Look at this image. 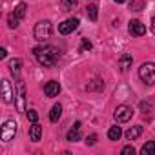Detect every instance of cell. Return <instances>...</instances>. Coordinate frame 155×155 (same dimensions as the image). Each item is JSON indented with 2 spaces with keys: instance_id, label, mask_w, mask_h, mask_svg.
<instances>
[{
  "instance_id": "6da1fadb",
  "label": "cell",
  "mask_w": 155,
  "mask_h": 155,
  "mask_svg": "<svg viewBox=\"0 0 155 155\" xmlns=\"http://www.w3.org/2000/svg\"><path fill=\"white\" fill-rule=\"evenodd\" d=\"M33 53H35V58H37L44 68H53V66L58 62V58H60L58 49L53 48V46H38V48L33 49Z\"/></svg>"
},
{
  "instance_id": "7a4b0ae2",
  "label": "cell",
  "mask_w": 155,
  "mask_h": 155,
  "mask_svg": "<svg viewBox=\"0 0 155 155\" xmlns=\"http://www.w3.org/2000/svg\"><path fill=\"white\" fill-rule=\"evenodd\" d=\"M139 77L140 81L148 86L155 84V64L153 62H144L140 68H139Z\"/></svg>"
},
{
  "instance_id": "3957f363",
  "label": "cell",
  "mask_w": 155,
  "mask_h": 155,
  "mask_svg": "<svg viewBox=\"0 0 155 155\" xmlns=\"http://www.w3.org/2000/svg\"><path fill=\"white\" fill-rule=\"evenodd\" d=\"M51 22L49 20H40L37 26H35V29H33V35H35V38L38 40V42H44V40H48L49 37H51Z\"/></svg>"
},
{
  "instance_id": "277c9868",
  "label": "cell",
  "mask_w": 155,
  "mask_h": 155,
  "mask_svg": "<svg viewBox=\"0 0 155 155\" xmlns=\"http://www.w3.org/2000/svg\"><path fill=\"white\" fill-rule=\"evenodd\" d=\"M17 130H18V124H17L15 120L9 119V120H6V122L2 124V131H0V137H2L4 142H9L11 139H15Z\"/></svg>"
},
{
  "instance_id": "5b68a950",
  "label": "cell",
  "mask_w": 155,
  "mask_h": 155,
  "mask_svg": "<svg viewBox=\"0 0 155 155\" xmlns=\"http://www.w3.org/2000/svg\"><path fill=\"white\" fill-rule=\"evenodd\" d=\"M113 117H115V120H117V122H128V120L133 117V110H131L130 106H126V104L117 106V110H115Z\"/></svg>"
},
{
  "instance_id": "8992f818",
  "label": "cell",
  "mask_w": 155,
  "mask_h": 155,
  "mask_svg": "<svg viewBox=\"0 0 155 155\" xmlns=\"http://www.w3.org/2000/svg\"><path fill=\"white\" fill-rule=\"evenodd\" d=\"M79 28V18H68L62 24H58V33L60 35H69Z\"/></svg>"
},
{
  "instance_id": "52a82bcc",
  "label": "cell",
  "mask_w": 155,
  "mask_h": 155,
  "mask_svg": "<svg viewBox=\"0 0 155 155\" xmlns=\"http://www.w3.org/2000/svg\"><path fill=\"white\" fill-rule=\"evenodd\" d=\"M128 31H130V35H133V37H142V35L146 33V28H144V24H142L140 20H130Z\"/></svg>"
},
{
  "instance_id": "ba28073f",
  "label": "cell",
  "mask_w": 155,
  "mask_h": 155,
  "mask_svg": "<svg viewBox=\"0 0 155 155\" xmlns=\"http://www.w3.org/2000/svg\"><path fill=\"white\" fill-rule=\"evenodd\" d=\"M44 93H46L48 97H57V95L60 93V84H58L57 81H49V82L44 86Z\"/></svg>"
},
{
  "instance_id": "9c48e42d",
  "label": "cell",
  "mask_w": 155,
  "mask_h": 155,
  "mask_svg": "<svg viewBox=\"0 0 155 155\" xmlns=\"http://www.w3.org/2000/svg\"><path fill=\"white\" fill-rule=\"evenodd\" d=\"M2 97H4V102L6 104H11L13 102V91H11V84L8 79L2 81Z\"/></svg>"
},
{
  "instance_id": "30bf717a",
  "label": "cell",
  "mask_w": 155,
  "mask_h": 155,
  "mask_svg": "<svg viewBox=\"0 0 155 155\" xmlns=\"http://www.w3.org/2000/svg\"><path fill=\"white\" fill-rule=\"evenodd\" d=\"M40 137H42V126H40L38 122H33V126L29 128V139H31L33 142H38Z\"/></svg>"
},
{
  "instance_id": "8fae6325",
  "label": "cell",
  "mask_w": 155,
  "mask_h": 155,
  "mask_svg": "<svg viewBox=\"0 0 155 155\" xmlns=\"http://www.w3.org/2000/svg\"><path fill=\"white\" fill-rule=\"evenodd\" d=\"M131 62H133V57L130 53H122L120 58H119V66H120L122 71H126L128 68H131Z\"/></svg>"
},
{
  "instance_id": "7c38bea8",
  "label": "cell",
  "mask_w": 155,
  "mask_h": 155,
  "mask_svg": "<svg viewBox=\"0 0 155 155\" xmlns=\"http://www.w3.org/2000/svg\"><path fill=\"white\" fill-rule=\"evenodd\" d=\"M79 130H81V122H75L73 130H69V131H68V140H69V142L81 140V133H79Z\"/></svg>"
},
{
  "instance_id": "4fadbf2b",
  "label": "cell",
  "mask_w": 155,
  "mask_h": 155,
  "mask_svg": "<svg viewBox=\"0 0 155 155\" xmlns=\"http://www.w3.org/2000/svg\"><path fill=\"white\" fill-rule=\"evenodd\" d=\"M140 133H142V126H131L126 131V139L128 140H135L137 137H140Z\"/></svg>"
},
{
  "instance_id": "5bb4252c",
  "label": "cell",
  "mask_w": 155,
  "mask_h": 155,
  "mask_svg": "<svg viewBox=\"0 0 155 155\" xmlns=\"http://www.w3.org/2000/svg\"><path fill=\"white\" fill-rule=\"evenodd\" d=\"M20 68H22V60H20V58H13V60L9 62V71H11V75L18 77V75H20Z\"/></svg>"
},
{
  "instance_id": "9a60e30c",
  "label": "cell",
  "mask_w": 155,
  "mask_h": 155,
  "mask_svg": "<svg viewBox=\"0 0 155 155\" xmlns=\"http://www.w3.org/2000/svg\"><path fill=\"white\" fill-rule=\"evenodd\" d=\"M60 115H62V106H60V104H55V106L51 108V111H49V120H51V122H57V120L60 119Z\"/></svg>"
},
{
  "instance_id": "2e32d148",
  "label": "cell",
  "mask_w": 155,
  "mask_h": 155,
  "mask_svg": "<svg viewBox=\"0 0 155 155\" xmlns=\"http://www.w3.org/2000/svg\"><path fill=\"white\" fill-rule=\"evenodd\" d=\"M86 15H88V18H90L91 22H95L97 17H99V8H97L95 4H90V6L86 8Z\"/></svg>"
},
{
  "instance_id": "e0dca14e",
  "label": "cell",
  "mask_w": 155,
  "mask_h": 155,
  "mask_svg": "<svg viewBox=\"0 0 155 155\" xmlns=\"http://www.w3.org/2000/svg\"><path fill=\"white\" fill-rule=\"evenodd\" d=\"M120 135H122V131H120L119 126H111V128L108 130V139H110V140H119Z\"/></svg>"
},
{
  "instance_id": "ac0fdd59",
  "label": "cell",
  "mask_w": 155,
  "mask_h": 155,
  "mask_svg": "<svg viewBox=\"0 0 155 155\" xmlns=\"http://www.w3.org/2000/svg\"><path fill=\"white\" fill-rule=\"evenodd\" d=\"M26 9H28V6H26L24 2H20V4H18V6L15 8V11H13V15H15V17H17L18 20H22V18L26 17Z\"/></svg>"
},
{
  "instance_id": "d6986e66",
  "label": "cell",
  "mask_w": 155,
  "mask_h": 155,
  "mask_svg": "<svg viewBox=\"0 0 155 155\" xmlns=\"http://www.w3.org/2000/svg\"><path fill=\"white\" fill-rule=\"evenodd\" d=\"M140 153H142V155H153V153H155V140H148V142L142 146Z\"/></svg>"
},
{
  "instance_id": "ffe728a7",
  "label": "cell",
  "mask_w": 155,
  "mask_h": 155,
  "mask_svg": "<svg viewBox=\"0 0 155 155\" xmlns=\"http://www.w3.org/2000/svg\"><path fill=\"white\" fill-rule=\"evenodd\" d=\"M128 4H130V9L131 11H142L144 0H128Z\"/></svg>"
},
{
  "instance_id": "44dd1931",
  "label": "cell",
  "mask_w": 155,
  "mask_h": 155,
  "mask_svg": "<svg viewBox=\"0 0 155 155\" xmlns=\"http://www.w3.org/2000/svg\"><path fill=\"white\" fill-rule=\"evenodd\" d=\"M60 4H62L64 11H71L77 4H79V0H60Z\"/></svg>"
},
{
  "instance_id": "7402d4cb",
  "label": "cell",
  "mask_w": 155,
  "mask_h": 155,
  "mask_svg": "<svg viewBox=\"0 0 155 155\" xmlns=\"http://www.w3.org/2000/svg\"><path fill=\"white\" fill-rule=\"evenodd\" d=\"M8 24H9V28H11V29H15V28H17V26L20 24V20H18V18H17V17H15V15L11 13V15L8 17Z\"/></svg>"
},
{
  "instance_id": "603a6c76",
  "label": "cell",
  "mask_w": 155,
  "mask_h": 155,
  "mask_svg": "<svg viewBox=\"0 0 155 155\" xmlns=\"http://www.w3.org/2000/svg\"><path fill=\"white\" fill-rule=\"evenodd\" d=\"M26 117H28V120H29L31 124L38 120V113H37L35 110H28V113H26Z\"/></svg>"
},
{
  "instance_id": "cb8c5ba5",
  "label": "cell",
  "mask_w": 155,
  "mask_h": 155,
  "mask_svg": "<svg viewBox=\"0 0 155 155\" xmlns=\"http://www.w3.org/2000/svg\"><path fill=\"white\" fill-rule=\"evenodd\" d=\"M93 46H91V42L88 40V38H82V44H81V51L84 53V51H90Z\"/></svg>"
},
{
  "instance_id": "d4e9b609",
  "label": "cell",
  "mask_w": 155,
  "mask_h": 155,
  "mask_svg": "<svg viewBox=\"0 0 155 155\" xmlns=\"http://www.w3.org/2000/svg\"><path fill=\"white\" fill-rule=\"evenodd\" d=\"M135 153V148L133 146H124L122 148V155H133Z\"/></svg>"
},
{
  "instance_id": "484cf974",
  "label": "cell",
  "mask_w": 155,
  "mask_h": 155,
  "mask_svg": "<svg viewBox=\"0 0 155 155\" xmlns=\"http://www.w3.org/2000/svg\"><path fill=\"white\" fill-rule=\"evenodd\" d=\"M97 142V135H90L88 139H86V144H90V146H93Z\"/></svg>"
},
{
  "instance_id": "4316f807",
  "label": "cell",
  "mask_w": 155,
  "mask_h": 155,
  "mask_svg": "<svg viewBox=\"0 0 155 155\" xmlns=\"http://www.w3.org/2000/svg\"><path fill=\"white\" fill-rule=\"evenodd\" d=\"M6 55H8V51H6V48H2L0 49V58H6Z\"/></svg>"
},
{
  "instance_id": "83f0119b",
  "label": "cell",
  "mask_w": 155,
  "mask_h": 155,
  "mask_svg": "<svg viewBox=\"0 0 155 155\" xmlns=\"http://www.w3.org/2000/svg\"><path fill=\"white\" fill-rule=\"evenodd\" d=\"M151 31L155 33V15H153V18H151Z\"/></svg>"
},
{
  "instance_id": "f1b7e54d",
  "label": "cell",
  "mask_w": 155,
  "mask_h": 155,
  "mask_svg": "<svg viewBox=\"0 0 155 155\" xmlns=\"http://www.w3.org/2000/svg\"><path fill=\"white\" fill-rule=\"evenodd\" d=\"M113 2H117V4H122V2H126V0H113Z\"/></svg>"
}]
</instances>
